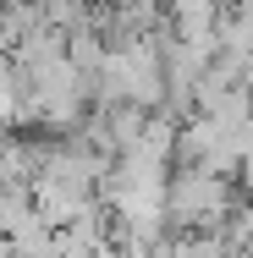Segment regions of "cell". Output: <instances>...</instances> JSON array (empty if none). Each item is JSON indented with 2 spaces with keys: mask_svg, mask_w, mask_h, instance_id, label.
I'll list each match as a JSON object with an SVG mask.
<instances>
[{
  "mask_svg": "<svg viewBox=\"0 0 253 258\" xmlns=\"http://www.w3.org/2000/svg\"><path fill=\"white\" fill-rule=\"evenodd\" d=\"M237 181H242V187H248V192H253V149H248V154H242V165H237Z\"/></svg>",
  "mask_w": 253,
  "mask_h": 258,
  "instance_id": "6da1fadb",
  "label": "cell"
}]
</instances>
